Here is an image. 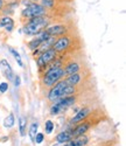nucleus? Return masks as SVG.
Instances as JSON below:
<instances>
[{
	"instance_id": "f257e3e1",
	"label": "nucleus",
	"mask_w": 126,
	"mask_h": 146,
	"mask_svg": "<svg viewBox=\"0 0 126 146\" xmlns=\"http://www.w3.org/2000/svg\"><path fill=\"white\" fill-rule=\"evenodd\" d=\"M52 20L53 19L49 17V14L28 19L22 26V33L26 36H36L52 23Z\"/></svg>"
},
{
	"instance_id": "f03ea898",
	"label": "nucleus",
	"mask_w": 126,
	"mask_h": 146,
	"mask_svg": "<svg viewBox=\"0 0 126 146\" xmlns=\"http://www.w3.org/2000/svg\"><path fill=\"white\" fill-rule=\"evenodd\" d=\"M77 101L76 95H71V96H63L57 101L53 102L52 105L49 108V115L50 116H57L60 113H63L67 111L68 109L72 105H75Z\"/></svg>"
},
{
	"instance_id": "7ed1b4c3",
	"label": "nucleus",
	"mask_w": 126,
	"mask_h": 146,
	"mask_svg": "<svg viewBox=\"0 0 126 146\" xmlns=\"http://www.w3.org/2000/svg\"><path fill=\"white\" fill-rule=\"evenodd\" d=\"M49 14V12L40 4V3H29L28 5L23 6V8L20 12V17L22 20L27 21L28 19L35 18V17H42Z\"/></svg>"
},
{
	"instance_id": "20e7f679",
	"label": "nucleus",
	"mask_w": 126,
	"mask_h": 146,
	"mask_svg": "<svg viewBox=\"0 0 126 146\" xmlns=\"http://www.w3.org/2000/svg\"><path fill=\"white\" fill-rule=\"evenodd\" d=\"M64 78V71L63 68L57 69H47L41 75V84L46 88H52L58 81Z\"/></svg>"
},
{
	"instance_id": "39448f33",
	"label": "nucleus",
	"mask_w": 126,
	"mask_h": 146,
	"mask_svg": "<svg viewBox=\"0 0 126 146\" xmlns=\"http://www.w3.org/2000/svg\"><path fill=\"white\" fill-rule=\"evenodd\" d=\"M75 42V38L71 34H66V35H62L56 38L54 44H53V49L57 53V54H62V53H66L68 52L71 46Z\"/></svg>"
},
{
	"instance_id": "423d86ee",
	"label": "nucleus",
	"mask_w": 126,
	"mask_h": 146,
	"mask_svg": "<svg viewBox=\"0 0 126 146\" xmlns=\"http://www.w3.org/2000/svg\"><path fill=\"white\" fill-rule=\"evenodd\" d=\"M57 53L53 49V48H49V49H47L46 52L41 53L39 56L35 57V62H36V67L39 68V72L40 74H42L44 68L52 62V61H54L56 57H57Z\"/></svg>"
},
{
	"instance_id": "0eeeda50",
	"label": "nucleus",
	"mask_w": 126,
	"mask_h": 146,
	"mask_svg": "<svg viewBox=\"0 0 126 146\" xmlns=\"http://www.w3.org/2000/svg\"><path fill=\"white\" fill-rule=\"evenodd\" d=\"M66 87H67V82L63 78V80L58 81L56 84H54L52 88H49V91L47 94L48 102L53 103V102L57 101L58 98H61V97H63V90H64Z\"/></svg>"
},
{
	"instance_id": "6e6552de",
	"label": "nucleus",
	"mask_w": 126,
	"mask_h": 146,
	"mask_svg": "<svg viewBox=\"0 0 126 146\" xmlns=\"http://www.w3.org/2000/svg\"><path fill=\"white\" fill-rule=\"evenodd\" d=\"M70 29L71 28L67 25V23H50V25L44 31L50 36H55V38H58V36L69 34Z\"/></svg>"
},
{
	"instance_id": "1a4fd4ad",
	"label": "nucleus",
	"mask_w": 126,
	"mask_h": 146,
	"mask_svg": "<svg viewBox=\"0 0 126 146\" xmlns=\"http://www.w3.org/2000/svg\"><path fill=\"white\" fill-rule=\"evenodd\" d=\"M91 127H92V123L90 120H88V118H86V119L80 121V124H77L74 129L70 130L71 136H72V138H76V137H80L82 135H86V132Z\"/></svg>"
},
{
	"instance_id": "9d476101",
	"label": "nucleus",
	"mask_w": 126,
	"mask_h": 146,
	"mask_svg": "<svg viewBox=\"0 0 126 146\" xmlns=\"http://www.w3.org/2000/svg\"><path fill=\"white\" fill-rule=\"evenodd\" d=\"M91 113H92V108L91 106L82 108V109H80V110H77L76 115L70 118V123L71 124H77V123H80V121L86 119Z\"/></svg>"
},
{
	"instance_id": "9b49d317",
	"label": "nucleus",
	"mask_w": 126,
	"mask_h": 146,
	"mask_svg": "<svg viewBox=\"0 0 126 146\" xmlns=\"http://www.w3.org/2000/svg\"><path fill=\"white\" fill-rule=\"evenodd\" d=\"M0 70H1L3 72V75L11 82H13V78H14V71L13 69H12L11 64L7 60L3 58V60H0Z\"/></svg>"
},
{
	"instance_id": "f8f14e48",
	"label": "nucleus",
	"mask_w": 126,
	"mask_h": 146,
	"mask_svg": "<svg viewBox=\"0 0 126 146\" xmlns=\"http://www.w3.org/2000/svg\"><path fill=\"white\" fill-rule=\"evenodd\" d=\"M82 70V64L77 61H70V62H67L63 67V71H64V77L69 76L74 72H77Z\"/></svg>"
},
{
	"instance_id": "ddd939ff",
	"label": "nucleus",
	"mask_w": 126,
	"mask_h": 146,
	"mask_svg": "<svg viewBox=\"0 0 126 146\" xmlns=\"http://www.w3.org/2000/svg\"><path fill=\"white\" fill-rule=\"evenodd\" d=\"M64 81L67 82V84H69V86H74V87L80 86L81 82L83 81V72H82V70L77 71V72H74V74H71L69 76H66Z\"/></svg>"
},
{
	"instance_id": "4468645a",
	"label": "nucleus",
	"mask_w": 126,
	"mask_h": 146,
	"mask_svg": "<svg viewBox=\"0 0 126 146\" xmlns=\"http://www.w3.org/2000/svg\"><path fill=\"white\" fill-rule=\"evenodd\" d=\"M71 139H72V136H71V131L70 130L61 131L60 133H57V136L55 137V140L58 144H66Z\"/></svg>"
},
{
	"instance_id": "2eb2a0df",
	"label": "nucleus",
	"mask_w": 126,
	"mask_h": 146,
	"mask_svg": "<svg viewBox=\"0 0 126 146\" xmlns=\"http://www.w3.org/2000/svg\"><path fill=\"white\" fill-rule=\"evenodd\" d=\"M39 3H40L48 12L55 11L56 7H57V5H58L57 0H39Z\"/></svg>"
},
{
	"instance_id": "dca6fc26",
	"label": "nucleus",
	"mask_w": 126,
	"mask_h": 146,
	"mask_svg": "<svg viewBox=\"0 0 126 146\" xmlns=\"http://www.w3.org/2000/svg\"><path fill=\"white\" fill-rule=\"evenodd\" d=\"M19 131H20V136L25 137L26 136V131H27V118L21 116L19 118Z\"/></svg>"
},
{
	"instance_id": "f3484780",
	"label": "nucleus",
	"mask_w": 126,
	"mask_h": 146,
	"mask_svg": "<svg viewBox=\"0 0 126 146\" xmlns=\"http://www.w3.org/2000/svg\"><path fill=\"white\" fill-rule=\"evenodd\" d=\"M41 40H40V38L39 36H35V38H33L31 41H28V43H27V47H28V49L31 50V52H33V50H35L37 47H39L40 44H41Z\"/></svg>"
},
{
	"instance_id": "a211bd4d",
	"label": "nucleus",
	"mask_w": 126,
	"mask_h": 146,
	"mask_svg": "<svg viewBox=\"0 0 126 146\" xmlns=\"http://www.w3.org/2000/svg\"><path fill=\"white\" fill-rule=\"evenodd\" d=\"M8 52L12 54V56H13L17 61V63L22 68L23 67V62H22V58H21V55L19 54V52L17 49H14V48H12V47H8Z\"/></svg>"
},
{
	"instance_id": "6ab92c4d",
	"label": "nucleus",
	"mask_w": 126,
	"mask_h": 146,
	"mask_svg": "<svg viewBox=\"0 0 126 146\" xmlns=\"http://www.w3.org/2000/svg\"><path fill=\"white\" fill-rule=\"evenodd\" d=\"M15 124V118L13 113H9L5 119H4V126L6 129H12Z\"/></svg>"
},
{
	"instance_id": "aec40b11",
	"label": "nucleus",
	"mask_w": 126,
	"mask_h": 146,
	"mask_svg": "<svg viewBox=\"0 0 126 146\" xmlns=\"http://www.w3.org/2000/svg\"><path fill=\"white\" fill-rule=\"evenodd\" d=\"M12 21H14V19L11 15H0V28H4L5 26H7L8 23H11Z\"/></svg>"
},
{
	"instance_id": "412c9836",
	"label": "nucleus",
	"mask_w": 126,
	"mask_h": 146,
	"mask_svg": "<svg viewBox=\"0 0 126 146\" xmlns=\"http://www.w3.org/2000/svg\"><path fill=\"white\" fill-rule=\"evenodd\" d=\"M37 130H39V123H37V121H34V123L31 124L29 130H28L29 137L32 138V140H34V137H35L36 133H37Z\"/></svg>"
},
{
	"instance_id": "4be33fe9",
	"label": "nucleus",
	"mask_w": 126,
	"mask_h": 146,
	"mask_svg": "<svg viewBox=\"0 0 126 146\" xmlns=\"http://www.w3.org/2000/svg\"><path fill=\"white\" fill-rule=\"evenodd\" d=\"M76 94H77V88L74 86H69V84H67V87L63 90V96H71Z\"/></svg>"
},
{
	"instance_id": "5701e85b",
	"label": "nucleus",
	"mask_w": 126,
	"mask_h": 146,
	"mask_svg": "<svg viewBox=\"0 0 126 146\" xmlns=\"http://www.w3.org/2000/svg\"><path fill=\"white\" fill-rule=\"evenodd\" d=\"M54 129H55V124H54L53 120L48 119L44 121V131H46L47 135H50V133L54 131Z\"/></svg>"
},
{
	"instance_id": "b1692460",
	"label": "nucleus",
	"mask_w": 126,
	"mask_h": 146,
	"mask_svg": "<svg viewBox=\"0 0 126 146\" xmlns=\"http://www.w3.org/2000/svg\"><path fill=\"white\" fill-rule=\"evenodd\" d=\"M43 140H44V135L42 132H37L36 135H35V137H34V143H36V144H42L43 143Z\"/></svg>"
},
{
	"instance_id": "393cba45",
	"label": "nucleus",
	"mask_w": 126,
	"mask_h": 146,
	"mask_svg": "<svg viewBox=\"0 0 126 146\" xmlns=\"http://www.w3.org/2000/svg\"><path fill=\"white\" fill-rule=\"evenodd\" d=\"M14 28H15V21H12L11 23H8L7 26H5V27H4L5 32H6V33H8V34L13 32V31H14Z\"/></svg>"
},
{
	"instance_id": "a878e982",
	"label": "nucleus",
	"mask_w": 126,
	"mask_h": 146,
	"mask_svg": "<svg viewBox=\"0 0 126 146\" xmlns=\"http://www.w3.org/2000/svg\"><path fill=\"white\" fill-rule=\"evenodd\" d=\"M8 91V83L1 82L0 83V94H6Z\"/></svg>"
},
{
	"instance_id": "bb28decb",
	"label": "nucleus",
	"mask_w": 126,
	"mask_h": 146,
	"mask_svg": "<svg viewBox=\"0 0 126 146\" xmlns=\"http://www.w3.org/2000/svg\"><path fill=\"white\" fill-rule=\"evenodd\" d=\"M13 82H14V86L15 87H19L20 84H21V77H20V75H14Z\"/></svg>"
},
{
	"instance_id": "cd10ccee",
	"label": "nucleus",
	"mask_w": 126,
	"mask_h": 146,
	"mask_svg": "<svg viewBox=\"0 0 126 146\" xmlns=\"http://www.w3.org/2000/svg\"><path fill=\"white\" fill-rule=\"evenodd\" d=\"M6 4V0H0V14H1V12L4 9V6Z\"/></svg>"
},
{
	"instance_id": "c85d7f7f",
	"label": "nucleus",
	"mask_w": 126,
	"mask_h": 146,
	"mask_svg": "<svg viewBox=\"0 0 126 146\" xmlns=\"http://www.w3.org/2000/svg\"><path fill=\"white\" fill-rule=\"evenodd\" d=\"M58 3H64V1H71V0H57Z\"/></svg>"
},
{
	"instance_id": "c756f323",
	"label": "nucleus",
	"mask_w": 126,
	"mask_h": 146,
	"mask_svg": "<svg viewBox=\"0 0 126 146\" xmlns=\"http://www.w3.org/2000/svg\"><path fill=\"white\" fill-rule=\"evenodd\" d=\"M52 146H61V144H58V143H56V144H53Z\"/></svg>"
},
{
	"instance_id": "7c9ffc66",
	"label": "nucleus",
	"mask_w": 126,
	"mask_h": 146,
	"mask_svg": "<svg viewBox=\"0 0 126 146\" xmlns=\"http://www.w3.org/2000/svg\"><path fill=\"white\" fill-rule=\"evenodd\" d=\"M29 1H32V3H39V0H29Z\"/></svg>"
}]
</instances>
